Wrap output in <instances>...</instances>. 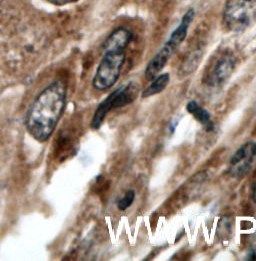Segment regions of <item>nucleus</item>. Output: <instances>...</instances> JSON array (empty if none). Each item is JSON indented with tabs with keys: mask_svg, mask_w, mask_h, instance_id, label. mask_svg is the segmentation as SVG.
I'll return each instance as SVG.
<instances>
[{
	"mask_svg": "<svg viewBox=\"0 0 256 261\" xmlns=\"http://www.w3.org/2000/svg\"><path fill=\"white\" fill-rule=\"evenodd\" d=\"M67 86L61 80L47 86L31 102L25 116V128L32 138L45 143L52 136L63 115Z\"/></svg>",
	"mask_w": 256,
	"mask_h": 261,
	"instance_id": "obj_1",
	"label": "nucleus"
},
{
	"mask_svg": "<svg viewBox=\"0 0 256 261\" xmlns=\"http://www.w3.org/2000/svg\"><path fill=\"white\" fill-rule=\"evenodd\" d=\"M125 50L106 49L96 68L92 86L97 91H106L118 81L125 62Z\"/></svg>",
	"mask_w": 256,
	"mask_h": 261,
	"instance_id": "obj_2",
	"label": "nucleus"
},
{
	"mask_svg": "<svg viewBox=\"0 0 256 261\" xmlns=\"http://www.w3.org/2000/svg\"><path fill=\"white\" fill-rule=\"evenodd\" d=\"M256 20V0H227L224 5L222 22L226 30L240 33Z\"/></svg>",
	"mask_w": 256,
	"mask_h": 261,
	"instance_id": "obj_3",
	"label": "nucleus"
},
{
	"mask_svg": "<svg viewBox=\"0 0 256 261\" xmlns=\"http://www.w3.org/2000/svg\"><path fill=\"white\" fill-rule=\"evenodd\" d=\"M196 15V11L193 7L186 10V12L183 14L180 23L177 25V28L171 33L167 41L164 43V45L156 53V55L150 60L152 65L155 67L163 69L169 60L172 58V56L177 51L178 47L182 44V42L187 37L188 31L191 27V23L194 20V17Z\"/></svg>",
	"mask_w": 256,
	"mask_h": 261,
	"instance_id": "obj_4",
	"label": "nucleus"
},
{
	"mask_svg": "<svg viewBox=\"0 0 256 261\" xmlns=\"http://www.w3.org/2000/svg\"><path fill=\"white\" fill-rule=\"evenodd\" d=\"M256 156V143L247 142L243 144L231 157L229 173L234 178H242L251 168Z\"/></svg>",
	"mask_w": 256,
	"mask_h": 261,
	"instance_id": "obj_5",
	"label": "nucleus"
},
{
	"mask_svg": "<svg viewBox=\"0 0 256 261\" xmlns=\"http://www.w3.org/2000/svg\"><path fill=\"white\" fill-rule=\"evenodd\" d=\"M235 68V59L230 54H223L220 56L211 70L207 74V83L210 86H218L226 82L232 74Z\"/></svg>",
	"mask_w": 256,
	"mask_h": 261,
	"instance_id": "obj_6",
	"label": "nucleus"
},
{
	"mask_svg": "<svg viewBox=\"0 0 256 261\" xmlns=\"http://www.w3.org/2000/svg\"><path fill=\"white\" fill-rule=\"evenodd\" d=\"M133 34L126 28H118L110 33L105 39L102 49H122L125 50L132 40Z\"/></svg>",
	"mask_w": 256,
	"mask_h": 261,
	"instance_id": "obj_7",
	"label": "nucleus"
},
{
	"mask_svg": "<svg viewBox=\"0 0 256 261\" xmlns=\"http://www.w3.org/2000/svg\"><path fill=\"white\" fill-rule=\"evenodd\" d=\"M186 111L191 115L192 117L199 122L207 132L214 129L213 122L211 120V115L205 109H203L199 103L195 100H190L186 105Z\"/></svg>",
	"mask_w": 256,
	"mask_h": 261,
	"instance_id": "obj_8",
	"label": "nucleus"
},
{
	"mask_svg": "<svg viewBox=\"0 0 256 261\" xmlns=\"http://www.w3.org/2000/svg\"><path fill=\"white\" fill-rule=\"evenodd\" d=\"M169 82H170L169 73H167V72L160 73L154 80L151 81V84L142 92L141 98H149L154 95L160 94L161 92H163L166 89Z\"/></svg>",
	"mask_w": 256,
	"mask_h": 261,
	"instance_id": "obj_9",
	"label": "nucleus"
},
{
	"mask_svg": "<svg viewBox=\"0 0 256 261\" xmlns=\"http://www.w3.org/2000/svg\"><path fill=\"white\" fill-rule=\"evenodd\" d=\"M135 199V191L133 189L128 190L127 192L125 193V195L123 196L117 203V207L119 210L124 211L128 209L134 202Z\"/></svg>",
	"mask_w": 256,
	"mask_h": 261,
	"instance_id": "obj_10",
	"label": "nucleus"
},
{
	"mask_svg": "<svg viewBox=\"0 0 256 261\" xmlns=\"http://www.w3.org/2000/svg\"><path fill=\"white\" fill-rule=\"evenodd\" d=\"M44 1L48 2L50 4H53V5H56V6H63V5H66V4L77 2L79 0H44Z\"/></svg>",
	"mask_w": 256,
	"mask_h": 261,
	"instance_id": "obj_11",
	"label": "nucleus"
},
{
	"mask_svg": "<svg viewBox=\"0 0 256 261\" xmlns=\"http://www.w3.org/2000/svg\"><path fill=\"white\" fill-rule=\"evenodd\" d=\"M255 251H254V250H252V251H251V253H250V254H248V256H249V257H248V259H249V260H254V259H255Z\"/></svg>",
	"mask_w": 256,
	"mask_h": 261,
	"instance_id": "obj_12",
	"label": "nucleus"
}]
</instances>
